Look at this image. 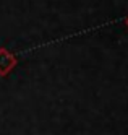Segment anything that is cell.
I'll use <instances>...</instances> for the list:
<instances>
[{
    "mask_svg": "<svg viewBox=\"0 0 128 135\" xmlns=\"http://www.w3.org/2000/svg\"><path fill=\"white\" fill-rule=\"evenodd\" d=\"M18 65V57L7 47H0V76H7Z\"/></svg>",
    "mask_w": 128,
    "mask_h": 135,
    "instance_id": "6da1fadb",
    "label": "cell"
},
{
    "mask_svg": "<svg viewBox=\"0 0 128 135\" xmlns=\"http://www.w3.org/2000/svg\"><path fill=\"white\" fill-rule=\"evenodd\" d=\"M125 26H126V28H128V16H126V18H125Z\"/></svg>",
    "mask_w": 128,
    "mask_h": 135,
    "instance_id": "7a4b0ae2",
    "label": "cell"
}]
</instances>
